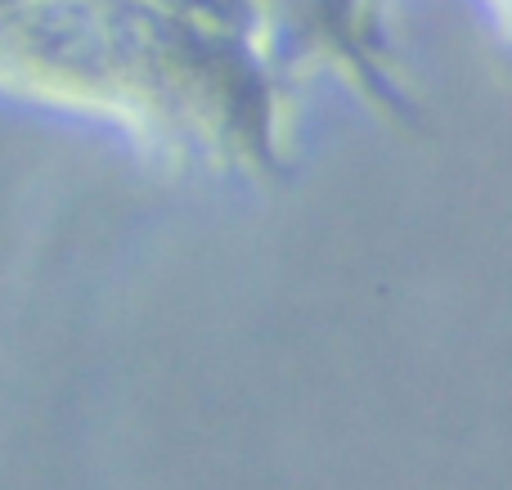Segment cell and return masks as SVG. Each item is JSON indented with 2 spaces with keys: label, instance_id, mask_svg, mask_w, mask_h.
Wrapping results in <instances>:
<instances>
[{
  "label": "cell",
  "instance_id": "7a4b0ae2",
  "mask_svg": "<svg viewBox=\"0 0 512 490\" xmlns=\"http://www.w3.org/2000/svg\"><path fill=\"white\" fill-rule=\"evenodd\" d=\"M144 5L162 9V14H176V18H194V23L252 32V0H144Z\"/></svg>",
  "mask_w": 512,
  "mask_h": 490
},
{
  "label": "cell",
  "instance_id": "3957f363",
  "mask_svg": "<svg viewBox=\"0 0 512 490\" xmlns=\"http://www.w3.org/2000/svg\"><path fill=\"white\" fill-rule=\"evenodd\" d=\"M495 9H504V0H495Z\"/></svg>",
  "mask_w": 512,
  "mask_h": 490
},
{
  "label": "cell",
  "instance_id": "6da1fadb",
  "mask_svg": "<svg viewBox=\"0 0 512 490\" xmlns=\"http://www.w3.org/2000/svg\"><path fill=\"white\" fill-rule=\"evenodd\" d=\"M382 0H252V41L283 90L315 68H333L355 90L414 122V99L391 68Z\"/></svg>",
  "mask_w": 512,
  "mask_h": 490
}]
</instances>
